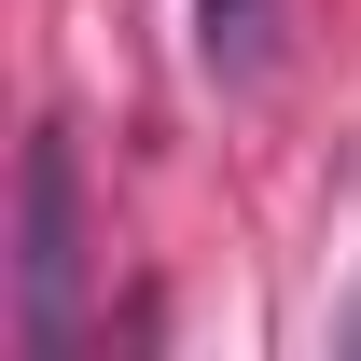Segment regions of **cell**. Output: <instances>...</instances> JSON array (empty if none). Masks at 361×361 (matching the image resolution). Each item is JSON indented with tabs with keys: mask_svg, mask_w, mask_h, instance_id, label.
<instances>
[{
	"mask_svg": "<svg viewBox=\"0 0 361 361\" xmlns=\"http://www.w3.org/2000/svg\"><path fill=\"white\" fill-rule=\"evenodd\" d=\"M348 348H361V306H348Z\"/></svg>",
	"mask_w": 361,
	"mask_h": 361,
	"instance_id": "3957f363",
	"label": "cell"
},
{
	"mask_svg": "<svg viewBox=\"0 0 361 361\" xmlns=\"http://www.w3.org/2000/svg\"><path fill=\"white\" fill-rule=\"evenodd\" d=\"M84 153H70V126H28V153H14V348L28 361H70L84 348Z\"/></svg>",
	"mask_w": 361,
	"mask_h": 361,
	"instance_id": "6da1fadb",
	"label": "cell"
},
{
	"mask_svg": "<svg viewBox=\"0 0 361 361\" xmlns=\"http://www.w3.org/2000/svg\"><path fill=\"white\" fill-rule=\"evenodd\" d=\"M278 28H292V0H195V56L223 84H278Z\"/></svg>",
	"mask_w": 361,
	"mask_h": 361,
	"instance_id": "7a4b0ae2",
	"label": "cell"
}]
</instances>
